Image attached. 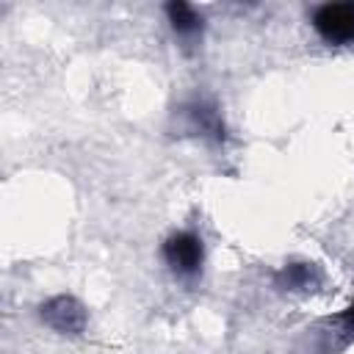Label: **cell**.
<instances>
[{"label": "cell", "instance_id": "obj_2", "mask_svg": "<svg viewBox=\"0 0 354 354\" xmlns=\"http://www.w3.org/2000/svg\"><path fill=\"white\" fill-rule=\"evenodd\" d=\"M174 116L180 119V130L185 136H196L213 147H221L227 141V124L218 111V105L207 97H191L177 105Z\"/></svg>", "mask_w": 354, "mask_h": 354}, {"label": "cell", "instance_id": "obj_6", "mask_svg": "<svg viewBox=\"0 0 354 354\" xmlns=\"http://www.w3.org/2000/svg\"><path fill=\"white\" fill-rule=\"evenodd\" d=\"M274 288H279V290H301V293H307V290H315L318 285H321V268L315 266V263H285V266H279L277 271H274Z\"/></svg>", "mask_w": 354, "mask_h": 354}, {"label": "cell", "instance_id": "obj_3", "mask_svg": "<svg viewBox=\"0 0 354 354\" xmlns=\"http://www.w3.org/2000/svg\"><path fill=\"white\" fill-rule=\"evenodd\" d=\"M36 315L47 329H53L55 335H64V337H77L88 326V310L72 293H55V296L44 299L39 304Z\"/></svg>", "mask_w": 354, "mask_h": 354}, {"label": "cell", "instance_id": "obj_5", "mask_svg": "<svg viewBox=\"0 0 354 354\" xmlns=\"http://www.w3.org/2000/svg\"><path fill=\"white\" fill-rule=\"evenodd\" d=\"M163 14H166V22L174 33V39L180 41L183 50H194L202 44V36H205V17L191 6V3H183V0H171L163 6Z\"/></svg>", "mask_w": 354, "mask_h": 354}, {"label": "cell", "instance_id": "obj_4", "mask_svg": "<svg viewBox=\"0 0 354 354\" xmlns=\"http://www.w3.org/2000/svg\"><path fill=\"white\" fill-rule=\"evenodd\" d=\"M310 28L329 47H348V44H354V0L315 6L310 11Z\"/></svg>", "mask_w": 354, "mask_h": 354}, {"label": "cell", "instance_id": "obj_1", "mask_svg": "<svg viewBox=\"0 0 354 354\" xmlns=\"http://www.w3.org/2000/svg\"><path fill=\"white\" fill-rule=\"evenodd\" d=\"M160 257L174 279L196 282L205 268V241L194 230H174L163 238Z\"/></svg>", "mask_w": 354, "mask_h": 354}, {"label": "cell", "instance_id": "obj_7", "mask_svg": "<svg viewBox=\"0 0 354 354\" xmlns=\"http://www.w3.org/2000/svg\"><path fill=\"white\" fill-rule=\"evenodd\" d=\"M337 324H340V332H343L348 340H354V299H351V304L337 315Z\"/></svg>", "mask_w": 354, "mask_h": 354}]
</instances>
